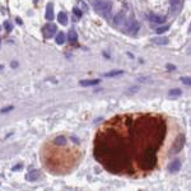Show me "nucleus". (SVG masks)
Instances as JSON below:
<instances>
[{"instance_id":"1","label":"nucleus","mask_w":191,"mask_h":191,"mask_svg":"<svg viewBox=\"0 0 191 191\" xmlns=\"http://www.w3.org/2000/svg\"><path fill=\"white\" fill-rule=\"evenodd\" d=\"M155 150L154 149H149L146 150L144 157H143V162H142V166L145 170H152L155 166Z\"/></svg>"},{"instance_id":"2","label":"nucleus","mask_w":191,"mask_h":191,"mask_svg":"<svg viewBox=\"0 0 191 191\" xmlns=\"http://www.w3.org/2000/svg\"><path fill=\"white\" fill-rule=\"evenodd\" d=\"M96 10L98 14H101L103 18H110L111 15V4L107 2H99L96 3Z\"/></svg>"},{"instance_id":"3","label":"nucleus","mask_w":191,"mask_h":191,"mask_svg":"<svg viewBox=\"0 0 191 191\" xmlns=\"http://www.w3.org/2000/svg\"><path fill=\"white\" fill-rule=\"evenodd\" d=\"M184 145H185V136L184 135H178L176 138V140L175 143L172 144V149H171V154H177L182 148H184Z\"/></svg>"},{"instance_id":"4","label":"nucleus","mask_w":191,"mask_h":191,"mask_svg":"<svg viewBox=\"0 0 191 191\" xmlns=\"http://www.w3.org/2000/svg\"><path fill=\"white\" fill-rule=\"evenodd\" d=\"M126 24H127V32L129 34H131V36H135L139 31V23L135 21V19H130V21H126Z\"/></svg>"},{"instance_id":"5","label":"nucleus","mask_w":191,"mask_h":191,"mask_svg":"<svg viewBox=\"0 0 191 191\" xmlns=\"http://www.w3.org/2000/svg\"><path fill=\"white\" fill-rule=\"evenodd\" d=\"M55 33H56V25H55V24L50 23V24H46L45 27H43V34H45L46 38L54 37Z\"/></svg>"},{"instance_id":"6","label":"nucleus","mask_w":191,"mask_h":191,"mask_svg":"<svg viewBox=\"0 0 191 191\" xmlns=\"http://www.w3.org/2000/svg\"><path fill=\"white\" fill-rule=\"evenodd\" d=\"M40 176H41V173H40L38 170H32V171H29L27 173L25 178H27L28 181H31V182H33V181H36L37 178H40Z\"/></svg>"},{"instance_id":"7","label":"nucleus","mask_w":191,"mask_h":191,"mask_svg":"<svg viewBox=\"0 0 191 191\" xmlns=\"http://www.w3.org/2000/svg\"><path fill=\"white\" fill-rule=\"evenodd\" d=\"M180 168H181V162H180L178 159L172 161V162L170 163V166H168V171H170L171 173H175V172L180 171Z\"/></svg>"},{"instance_id":"8","label":"nucleus","mask_w":191,"mask_h":191,"mask_svg":"<svg viewBox=\"0 0 191 191\" xmlns=\"http://www.w3.org/2000/svg\"><path fill=\"white\" fill-rule=\"evenodd\" d=\"M126 21H127V18L125 17V13H124V12H121V13H119V14L116 15V18H115V24H116V25H124V24L126 23Z\"/></svg>"},{"instance_id":"9","label":"nucleus","mask_w":191,"mask_h":191,"mask_svg":"<svg viewBox=\"0 0 191 191\" xmlns=\"http://www.w3.org/2000/svg\"><path fill=\"white\" fill-rule=\"evenodd\" d=\"M55 18V15H54V5L53 4H47L46 6V19L49 21H53Z\"/></svg>"},{"instance_id":"10","label":"nucleus","mask_w":191,"mask_h":191,"mask_svg":"<svg viewBox=\"0 0 191 191\" xmlns=\"http://www.w3.org/2000/svg\"><path fill=\"white\" fill-rule=\"evenodd\" d=\"M170 4H171V9H172V12H177V10L181 9L182 0H170Z\"/></svg>"},{"instance_id":"11","label":"nucleus","mask_w":191,"mask_h":191,"mask_svg":"<svg viewBox=\"0 0 191 191\" xmlns=\"http://www.w3.org/2000/svg\"><path fill=\"white\" fill-rule=\"evenodd\" d=\"M152 43H155V45H167L168 43V38L167 37H153Z\"/></svg>"},{"instance_id":"12","label":"nucleus","mask_w":191,"mask_h":191,"mask_svg":"<svg viewBox=\"0 0 191 191\" xmlns=\"http://www.w3.org/2000/svg\"><path fill=\"white\" fill-rule=\"evenodd\" d=\"M79 84L82 87H93V85H98L99 79H93V80H80Z\"/></svg>"},{"instance_id":"13","label":"nucleus","mask_w":191,"mask_h":191,"mask_svg":"<svg viewBox=\"0 0 191 191\" xmlns=\"http://www.w3.org/2000/svg\"><path fill=\"white\" fill-rule=\"evenodd\" d=\"M149 21H152V22H154V23H163L164 22V17H162V15H157V14H149Z\"/></svg>"},{"instance_id":"14","label":"nucleus","mask_w":191,"mask_h":191,"mask_svg":"<svg viewBox=\"0 0 191 191\" xmlns=\"http://www.w3.org/2000/svg\"><path fill=\"white\" fill-rule=\"evenodd\" d=\"M57 22L61 23V24H64V25L68 24V15H66L65 13H63V12L59 13V14H57Z\"/></svg>"},{"instance_id":"15","label":"nucleus","mask_w":191,"mask_h":191,"mask_svg":"<svg viewBox=\"0 0 191 191\" xmlns=\"http://www.w3.org/2000/svg\"><path fill=\"white\" fill-rule=\"evenodd\" d=\"M124 72L123 70H112V72H108V73H105L103 76H107V78H112V76H117V75H123Z\"/></svg>"},{"instance_id":"16","label":"nucleus","mask_w":191,"mask_h":191,"mask_svg":"<svg viewBox=\"0 0 191 191\" xmlns=\"http://www.w3.org/2000/svg\"><path fill=\"white\" fill-rule=\"evenodd\" d=\"M68 40L70 41L72 43H75V42L78 41V34H76L74 31H69V33H68Z\"/></svg>"},{"instance_id":"17","label":"nucleus","mask_w":191,"mask_h":191,"mask_svg":"<svg viewBox=\"0 0 191 191\" xmlns=\"http://www.w3.org/2000/svg\"><path fill=\"white\" fill-rule=\"evenodd\" d=\"M64 42H65V33L60 32L57 34V37H56V43H57V45H63Z\"/></svg>"},{"instance_id":"18","label":"nucleus","mask_w":191,"mask_h":191,"mask_svg":"<svg viewBox=\"0 0 191 191\" xmlns=\"http://www.w3.org/2000/svg\"><path fill=\"white\" fill-rule=\"evenodd\" d=\"M55 144H57V145H65L66 144V139L64 136H57L55 139Z\"/></svg>"},{"instance_id":"19","label":"nucleus","mask_w":191,"mask_h":191,"mask_svg":"<svg viewBox=\"0 0 191 191\" xmlns=\"http://www.w3.org/2000/svg\"><path fill=\"white\" fill-rule=\"evenodd\" d=\"M181 93H182V91L181 89H171L170 92H168V94L170 96H172V97H176V96H181Z\"/></svg>"},{"instance_id":"20","label":"nucleus","mask_w":191,"mask_h":191,"mask_svg":"<svg viewBox=\"0 0 191 191\" xmlns=\"http://www.w3.org/2000/svg\"><path fill=\"white\" fill-rule=\"evenodd\" d=\"M4 28L6 29V32H10V31L13 29V27H12V24H10V22H8V21H5V22H4Z\"/></svg>"},{"instance_id":"21","label":"nucleus","mask_w":191,"mask_h":191,"mask_svg":"<svg viewBox=\"0 0 191 191\" xmlns=\"http://www.w3.org/2000/svg\"><path fill=\"white\" fill-rule=\"evenodd\" d=\"M168 29H170V27H167V25H164V27H161V28H158V29H157V33H158V34H161V33L167 32Z\"/></svg>"},{"instance_id":"22","label":"nucleus","mask_w":191,"mask_h":191,"mask_svg":"<svg viewBox=\"0 0 191 191\" xmlns=\"http://www.w3.org/2000/svg\"><path fill=\"white\" fill-rule=\"evenodd\" d=\"M73 13L78 17V18H80V17H82V10L79 9V8H74V9H73Z\"/></svg>"},{"instance_id":"23","label":"nucleus","mask_w":191,"mask_h":191,"mask_svg":"<svg viewBox=\"0 0 191 191\" xmlns=\"http://www.w3.org/2000/svg\"><path fill=\"white\" fill-rule=\"evenodd\" d=\"M182 82H184L185 84H187V85H190V84H191L190 78H187V76H184V78H182Z\"/></svg>"},{"instance_id":"24","label":"nucleus","mask_w":191,"mask_h":191,"mask_svg":"<svg viewBox=\"0 0 191 191\" xmlns=\"http://www.w3.org/2000/svg\"><path fill=\"white\" fill-rule=\"evenodd\" d=\"M13 110V106H9V107H5L2 110V112H6V111H12Z\"/></svg>"},{"instance_id":"25","label":"nucleus","mask_w":191,"mask_h":191,"mask_svg":"<svg viewBox=\"0 0 191 191\" xmlns=\"http://www.w3.org/2000/svg\"><path fill=\"white\" fill-rule=\"evenodd\" d=\"M22 168V164H18V166H14L13 167V171H19Z\"/></svg>"},{"instance_id":"26","label":"nucleus","mask_w":191,"mask_h":191,"mask_svg":"<svg viewBox=\"0 0 191 191\" xmlns=\"http://www.w3.org/2000/svg\"><path fill=\"white\" fill-rule=\"evenodd\" d=\"M167 68H168V69H171V70H173V69H175V66H173V65H170V64L167 65Z\"/></svg>"},{"instance_id":"27","label":"nucleus","mask_w":191,"mask_h":191,"mask_svg":"<svg viewBox=\"0 0 191 191\" xmlns=\"http://www.w3.org/2000/svg\"><path fill=\"white\" fill-rule=\"evenodd\" d=\"M0 69H3V65H0Z\"/></svg>"},{"instance_id":"28","label":"nucleus","mask_w":191,"mask_h":191,"mask_svg":"<svg viewBox=\"0 0 191 191\" xmlns=\"http://www.w3.org/2000/svg\"><path fill=\"white\" fill-rule=\"evenodd\" d=\"M98 2H99V0H98Z\"/></svg>"}]
</instances>
